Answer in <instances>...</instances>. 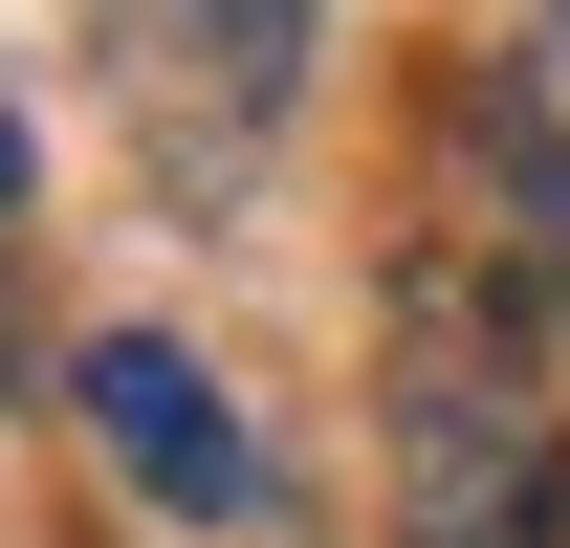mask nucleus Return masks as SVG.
<instances>
[{"mask_svg":"<svg viewBox=\"0 0 570 548\" xmlns=\"http://www.w3.org/2000/svg\"><path fill=\"white\" fill-rule=\"evenodd\" d=\"M395 548H570L549 330H504L461 264H417V330H395Z\"/></svg>","mask_w":570,"mask_h":548,"instance_id":"f257e3e1","label":"nucleus"},{"mask_svg":"<svg viewBox=\"0 0 570 548\" xmlns=\"http://www.w3.org/2000/svg\"><path fill=\"white\" fill-rule=\"evenodd\" d=\"M67 417H88V461L132 482L154 527H219V548L285 527V461L242 439V395H219L176 330H88V351H67Z\"/></svg>","mask_w":570,"mask_h":548,"instance_id":"f03ea898","label":"nucleus"},{"mask_svg":"<svg viewBox=\"0 0 570 548\" xmlns=\"http://www.w3.org/2000/svg\"><path fill=\"white\" fill-rule=\"evenodd\" d=\"M439 154H461V219H483V285L527 307V330H570V133H549V88H527V67H461Z\"/></svg>","mask_w":570,"mask_h":548,"instance_id":"7ed1b4c3","label":"nucleus"},{"mask_svg":"<svg viewBox=\"0 0 570 548\" xmlns=\"http://www.w3.org/2000/svg\"><path fill=\"white\" fill-rule=\"evenodd\" d=\"M154 67H176V110L219 154H264L307 110V0H154Z\"/></svg>","mask_w":570,"mask_h":548,"instance_id":"20e7f679","label":"nucleus"},{"mask_svg":"<svg viewBox=\"0 0 570 548\" xmlns=\"http://www.w3.org/2000/svg\"><path fill=\"white\" fill-rule=\"evenodd\" d=\"M22 219H45V133H22V88H0V373H22Z\"/></svg>","mask_w":570,"mask_h":548,"instance_id":"39448f33","label":"nucleus"}]
</instances>
